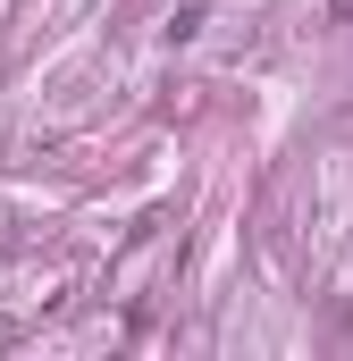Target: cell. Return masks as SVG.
I'll use <instances>...</instances> for the list:
<instances>
[{"mask_svg":"<svg viewBox=\"0 0 353 361\" xmlns=\"http://www.w3.org/2000/svg\"><path fill=\"white\" fill-rule=\"evenodd\" d=\"M328 8H337V17H353V0H328Z\"/></svg>","mask_w":353,"mask_h":361,"instance_id":"cell-1","label":"cell"}]
</instances>
